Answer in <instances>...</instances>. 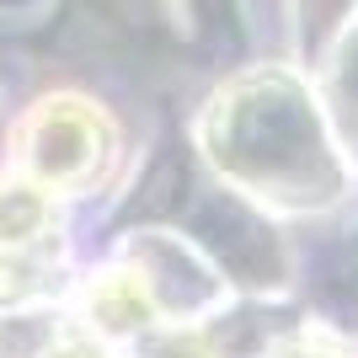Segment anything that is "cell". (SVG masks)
<instances>
[{"label":"cell","mask_w":358,"mask_h":358,"mask_svg":"<svg viewBox=\"0 0 358 358\" xmlns=\"http://www.w3.org/2000/svg\"><path fill=\"white\" fill-rule=\"evenodd\" d=\"M139 337H145L139 343L145 358H209L198 331H139Z\"/></svg>","instance_id":"cell-2"},{"label":"cell","mask_w":358,"mask_h":358,"mask_svg":"<svg viewBox=\"0 0 358 358\" xmlns=\"http://www.w3.org/2000/svg\"><path fill=\"white\" fill-rule=\"evenodd\" d=\"M48 230V198L32 182L0 187V246H32Z\"/></svg>","instance_id":"cell-1"},{"label":"cell","mask_w":358,"mask_h":358,"mask_svg":"<svg viewBox=\"0 0 358 358\" xmlns=\"http://www.w3.org/2000/svg\"><path fill=\"white\" fill-rule=\"evenodd\" d=\"M273 358H343V348H331L327 337H310V331H299L289 343L273 348Z\"/></svg>","instance_id":"cell-3"}]
</instances>
